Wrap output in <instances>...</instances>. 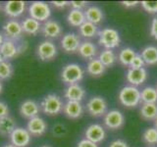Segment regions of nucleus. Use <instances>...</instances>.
Returning a JSON list of instances; mask_svg holds the SVG:
<instances>
[{"mask_svg": "<svg viewBox=\"0 0 157 147\" xmlns=\"http://www.w3.org/2000/svg\"><path fill=\"white\" fill-rule=\"evenodd\" d=\"M29 17L36 20L39 23L48 21L51 16V9L49 5L43 1H34L29 6Z\"/></svg>", "mask_w": 157, "mask_h": 147, "instance_id": "5", "label": "nucleus"}, {"mask_svg": "<svg viewBox=\"0 0 157 147\" xmlns=\"http://www.w3.org/2000/svg\"><path fill=\"white\" fill-rule=\"evenodd\" d=\"M36 54L41 61H50L57 55V47L52 41L44 40L37 45Z\"/></svg>", "mask_w": 157, "mask_h": 147, "instance_id": "6", "label": "nucleus"}, {"mask_svg": "<svg viewBox=\"0 0 157 147\" xmlns=\"http://www.w3.org/2000/svg\"><path fill=\"white\" fill-rule=\"evenodd\" d=\"M2 89H3V85H2V82L0 81V93L2 92Z\"/></svg>", "mask_w": 157, "mask_h": 147, "instance_id": "47", "label": "nucleus"}, {"mask_svg": "<svg viewBox=\"0 0 157 147\" xmlns=\"http://www.w3.org/2000/svg\"><path fill=\"white\" fill-rule=\"evenodd\" d=\"M150 34L152 37L157 39V17H155L151 22V27H150Z\"/></svg>", "mask_w": 157, "mask_h": 147, "instance_id": "39", "label": "nucleus"}, {"mask_svg": "<svg viewBox=\"0 0 157 147\" xmlns=\"http://www.w3.org/2000/svg\"><path fill=\"white\" fill-rule=\"evenodd\" d=\"M13 75V67L8 61L0 63V80H8Z\"/></svg>", "mask_w": 157, "mask_h": 147, "instance_id": "34", "label": "nucleus"}, {"mask_svg": "<svg viewBox=\"0 0 157 147\" xmlns=\"http://www.w3.org/2000/svg\"><path fill=\"white\" fill-rule=\"evenodd\" d=\"M6 116H9V109L8 106L5 104L4 102L0 101V119L1 118H4Z\"/></svg>", "mask_w": 157, "mask_h": 147, "instance_id": "40", "label": "nucleus"}, {"mask_svg": "<svg viewBox=\"0 0 157 147\" xmlns=\"http://www.w3.org/2000/svg\"><path fill=\"white\" fill-rule=\"evenodd\" d=\"M77 147H98V145L96 143H94V142L85 138V139H82L80 142H78Z\"/></svg>", "mask_w": 157, "mask_h": 147, "instance_id": "38", "label": "nucleus"}, {"mask_svg": "<svg viewBox=\"0 0 157 147\" xmlns=\"http://www.w3.org/2000/svg\"><path fill=\"white\" fill-rule=\"evenodd\" d=\"M0 8H1V4H0Z\"/></svg>", "mask_w": 157, "mask_h": 147, "instance_id": "50", "label": "nucleus"}, {"mask_svg": "<svg viewBox=\"0 0 157 147\" xmlns=\"http://www.w3.org/2000/svg\"><path fill=\"white\" fill-rule=\"evenodd\" d=\"M78 32H80L81 36L85 38H92L96 36V34L98 33L97 27L94 24L90 23L87 21H86L78 28Z\"/></svg>", "mask_w": 157, "mask_h": 147, "instance_id": "29", "label": "nucleus"}, {"mask_svg": "<svg viewBox=\"0 0 157 147\" xmlns=\"http://www.w3.org/2000/svg\"><path fill=\"white\" fill-rule=\"evenodd\" d=\"M82 68L78 64H68L63 68L61 72V80L67 85H76L77 82L81 81L83 78Z\"/></svg>", "mask_w": 157, "mask_h": 147, "instance_id": "3", "label": "nucleus"}, {"mask_svg": "<svg viewBox=\"0 0 157 147\" xmlns=\"http://www.w3.org/2000/svg\"><path fill=\"white\" fill-rule=\"evenodd\" d=\"M64 96H65L68 101L81 102L86 96V91L78 83H76V85H70L66 88Z\"/></svg>", "mask_w": 157, "mask_h": 147, "instance_id": "19", "label": "nucleus"}, {"mask_svg": "<svg viewBox=\"0 0 157 147\" xmlns=\"http://www.w3.org/2000/svg\"><path fill=\"white\" fill-rule=\"evenodd\" d=\"M26 10L25 1H8L4 5V13L10 18H18Z\"/></svg>", "mask_w": 157, "mask_h": 147, "instance_id": "16", "label": "nucleus"}, {"mask_svg": "<svg viewBox=\"0 0 157 147\" xmlns=\"http://www.w3.org/2000/svg\"><path fill=\"white\" fill-rule=\"evenodd\" d=\"M109 147H129L128 143L126 141L122 140V139H116L114 141H112Z\"/></svg>", "mask_w": 157, "mask_h": 147, "instance_id": "41", "label": "nucleus"}, {"mask_svg": "<svg viewBox=\"0 0 157 147\" xmlns=\"http://www.w3.org/2000/svg\"><path fill=\"white\" fill-rule=\"evenodd\" d=\"M144 62L142 60L141 56L139 55V54H136L135 58L132 59V63L130 64L131 69H141V68H144Z\"/></svg>", "mask_w": 157, "mask_h": 147, "instance_id": "36", "label": "nucleus"}, {"mask_svg": "<svg viewBox=\"0 0 157 147\" xmlns=\"http://www.w3.org/2000/svg\"><path fill=\"white\" fill-rule=\"evenodd\" d=\"M15 129H16V122L12 117L6 116L0 119V135L10 136Z\"/></svg>", "mask_w": 157, "mask_h": 147, "instance_id": "26", "label": "nucleus"}, {"mask_svg": "<svg viewBox=\"0 0 157 147\" xmlns=\"http://www.w3.org/2000/svg\"><path fill=\"white\" fill-rule=\"evenodd\" d=\"M41 33L47 38H57L61 36L62 28L60 24L54 20H48L41 24Z\"/></svg>", "mask_w": 157, "mask_h": 147, "instance_id": "12", "label": "nucleus"}, {"mask_svg": "<svg viewBox=\"0 0 157 147\" xmlns=\"http://www.w3.org/2000/svg\"><path fill=\"white\" fill-rule=\"evenodd\" d=\"M140 115L144 120H155L157 118V105L154 103H144L140 108Z\"/></svg>", "mask_w": 157, "mask_h": 147, "instance_id": "27", "label": "nucleus"}, {"mask_svg": "<svg viewBox=\"0 0 157 147\" xmlns=\"http://www.w3.org/2000/svg\"><path fill=\"white\" fill-rule=\"evenodd\" d=\"M39 110H40V107L33 100H26L20 106V114L24 118H27L29 120L34 117H37Z\"/></svg>", "mask_w": 157, "mask_h": 147, "instance_id": "17", "label": "nucleus"}, {"mask_svg": "<svg viewBox=\"0 0 157 147\" xmlns=\"http://www.w3.org/2000/svg\"><path fill=\"white\" fill-rule=\"evenodd\" d=\"M156 89H157V88H156Z\"/></svg>", "mask_w": 157, "mask_h": 147, "instance_id": "51", "label": "nucleus"}, {"mask_svg": "<svg viewBox=\"0 0 157 147\" xmlns=\"http://www.w3.org/2000/svg\"><path fill=\"white\" fill-rule=\"evenodd\" d=\"M63 112L70 119H78L83 113V107L81 102L67 101L63 107Z\"/></svg>", "mask_w": 157, "mask_h": 147, "instance_id": "18", "label": "nucleus"}, {"mask_svg": "<svg viewBox=\"0 0 157 147\" xmlns=\"http://www.w3.org/2000/svg\"><path fill=\"white\" fill-rule=\"evenodd\" d=\"M53 4V6L55 8L58 9H62V8H65L68 5H70V2L68 1H52L51 2Z\"/></svg>", "mask_w": 157, "mask_h": 147, "instance_id": "42", "label": "nucleus"}, {"mask_svg": "<svg viewBox=\"0 0 157 147\" xmlns=\"http://www.w3.org/2000/svg\"><path fill=\"white\" fill-rule=\"evenodd\" d=\"M81 39L74 32H68L63 36L61 39V47L66 53H75L78 52V47L81 45Z\"/></svg>", "mask_w": 157, "mask_h": 147, "instance_id": "10", "label": "nucleus"}, {"mask_svg": "<svg viewBox=\"0 0 157 147\" xmlns=\"http://www.w3.org/2000/svg\"><path fill=\"white\" fill-rule=\"evenodd\" d=\"M2 147H16V146H14L13 144L9 143V144H5V145H4V146H2Z\"/></svg>", "mask_w": 157, "mask_h": 147, "instance_id": "45", "label": "nucleus"}, {"mask_svg": "<svg viewBox=\"0 0 157 147\" xmlns=\"http://www.w3.org/2000/svg\"><path fill=\"white\" fill-rule=\"evenodd\" d=\"M122 4L127 8H131V7H136V5L139 4V2L137 1H123Z\"/></svg>", "mask_w": 157, "mask_h": 147, "instance_id": "43", "label": "nucleus"}, {"mask_svg": "<svg viewBox=\"0 0 157 147\" xmlns=\"http://www.w3.org/2000/svg\"><path fill=\"white\" fill-rule=\"evenodd\" d=\"M141 7L147 13L156 14L157 13V1H141Z\"/></svg>", "mask_w": 157, "mask_h": 147, "instance_id": "35", "label": "nucleus"}, {"mask_svg": "<svg viewBox=\"0 0 157 147\" xmlns=\"http://www.w3.org/2000/svg\"><path fill=\"white\" fill-rule=\"evenodd\" d=\"M70 6L75 10H81V11H82V9H85L87 6V2H86V1H71Z\"/></svg>", "mask_w": 157, "mask_h": 147, "instance_id": "37", "label": "nucleus"}, {"mask_svg": "<svg viewBox=\"0 0 157 147\" xmlns=\"http://www.w3.org/2000/svg\"><path fill=\"white\" fill-rule=\"evenodd\" d=\"M41 111L48 116H56L63 111V101L60 96L55 93H50L43 98L40 103Z\"/></svg>", "mask_w": 157, "mask_h": 147, "instance_id": "1", "label": "nucleus"}, {"mask_svg": "<svg viewBox=\"0 0 157 147\" xmlns=\"http://www.w3.org/2000/svg\"><path fill=\"white\" fill-rule=\"evenodd\" d=\"M98 60L104 65L105 68L111 67L112 65H114L116 61V55L112 49H104V50L100 52Z\"/></svg>", "mask_w": 157, "mask_h": 147, "instance_id": "31", "label": "nucleus"}, {"mask_svg": "<svg viewBox=\"0 0 157 147\" xmlns=\"http://www.w3.org/2000/svg\"><path fill=\"white\" fill-rule=\"evenodd\" d=\"M32 139V135L27 129L24 127H16L11 134H10V141L11 144L16 147H26L29 144Z\"/></svg>", "mask_w": 157, "mask_h": 147, "instance_id": "7", "label": "nucleus"}, {"mask_svg": "<svg viewBox=\"0 0 157 147\" xmlns=\"http://www.w3.org/2000/svg\"><path fill=\"white\" fill-rule=\"evenodd\" d=\"M126 78L128 82L132 86H139L142 85L147 78V72L144 68L141 69H129L127 72Z\"/></svg>", "mask_w": 157, "mask_h": 147, "instance_id": "13", "label": "nucleus"}, {"mask_svg": "<svg viewBox=\"0 0 157 147\" xmlns=\"http://www.w3.org/2000/svg\"><path fill=\"white\" fill-rule=\"evenodd\" d=\"M142 138L149 145L157 144V130L155 127H148L142 134Z\"/></svg>", "mask_w": 157, "mask_h": 147, "instance_id": "33", "label": "nucleus"}, {"mask_svg": "<svg viewBox=\"0 0 157 147\" xmlns=\"http://www.w3.org/2000/svg\"><path fill=\"white\" fill-rule=\"evenodd\" d=\"M140 56L144 64L149 66H153L157 64V47L155 46H146L142 49Z\"/></svg>", "mask_w": 157, "mask_h": 147, "instance_id": "25", "label": "nucleus"}, {"mask_svg": "<svg viewBox=\"0 0 157 147\" xmlns=\"http://www.w3.org/2000/svg\"><path fill=\"white\" fill-rule=\"evenodd\" d=\"M40 147H51V146H49V145H42V146H40Z\"/></svg>", "mask_w": 157, "mask_h": 147, "instance_id": "49", "label": "nucleus"}, {"mask_svg": "<svg viewBox=\"0 0 157 147\" xmlns=\"http://www.w3.org/2000/svg\"><path fill=\"white\" fill-rule=\"evenodd\" d=\"M98 42L101 46L105 47V49H113L120 45L121 38L118 31L107 28H103L98 32Z\"/></svg>", "mask_w": 157, "mask_h": 147, "instance_id": "4", "label": "nucleus"}, {"mask_svg": "<svg viewBox=\"0 0 157 147\" xmlns=\"http://www.w3.org/2000/svg\"><path fill=\"white\" fill-rule=\"evenodd\" d=\"M23 32L31 34V36H36L41 29V24L36 20L31 17H28L21 23Z\"/></svg>", "mask_w": 157, "mask_h": 147, "instance_id": "23", "label": "nucleus"}, {"mask_svg": "<svg viewBox=\"0 0 157 147\" xmlns=\"http://www.w3.org/2000/svg\"><path fill=\"white\" fill-rule=\"evenodd\" d=\"M78 54L82 57L83 59H86V60H91V59H94V57L97 54V47L95 46L94 43H92L91 41H82L81 43L80 47H78Z\"/></svg>", "mask_w": 157, "mask_h": 147, "instance_id": "22", "label": "nucleus"}, {"mask_svg": "<svg viewBox=\"0 0 157 147\" xmlns=\"http://www.w3.org/2000/svg\"><path fill=\"white\" fill-rule=\"evenodd\" d=\"M125 117L119 110H111L104 116V125L110 130H118L124 125Z\"/></svg>", "mask_w": 157, "mask_h": 147, "instance_id": "11", "label": "nucleus"}, {"mask_svg": "<svg viewBox=\"0 0 157 147\" xmlns=\"http://www.w3.org/2000/svg\"><path fill=\"white\" fill-rule=\"evenodd\" d=\"M27 130L32 136H40L47 130V125L42 118L37 116L29 120Z\"/></svg>", "mask_w": 157, "mask_h": 147, "instance_id": "14", "label": "nucleus"}, {"mask_svg": "<svg viewBox=\"0 0 157 147\" xmlns=\"http://www.w3.org/2000/svg\"><path fill=\"white\" fill-rule=\"evenodd\" d=\"M2 29L4 36L7 37L6 39H9V40H17L23 34L22 24L16 20H9V21H7L4 24Z\"/></svg>", "mask_w": 157, "mask_h": 147, "instance_id": "9", "label": "nucleus"}, {"mask_svg": "<svg viewBox=\"0 0 157 147\" xmlns=\"http://www.w3.org/2000/svg\"><path fill=\"white\" fill-rule=\"evenodd\" d=\"M119 100L121 104L126 107H136L141 101L140 90L136 86H124L119 92Z\"/></svg>", "mask_w": 157, "mask_h": 147, "instance_id": "2", "label": "nucleus"}, {"mask_svg": "<svg viewBox=\"0 0 157 147\" xmlns=\"http://www.w3.org/2000/svg\"><path fill=\"white\" fill-rule=\"evenodd\" d=\"M140 100L144 103H154L157 102V89L152 86H146L140 91Z\"/></svg>", "mask_w": 157, "mask_h": 147, "instance_id": "30", "label": "nucleus"}, {"mask_svg": "<svg viewBox=\"0 0 157 147\" xmlns=\"http://www.w3.org/2000/svg\"><path fill=\"white\" fill-rule=\"evenodd\" d=\"M4 40H5V39H4V36H3L1 32H0V47H1V45L3 44Z\"/></svg>", "mask_w": 157, "mask_h": 147, "instance_id": "44", "label": "nucleus"}, {"mask_svg": "<svg viewBox=\"0 0 157 147\" xmlns=\"http://www.w3.org/2000/svg\"><path fill=\"white\" fill-rule=\"evenodd\" d=\"M154 126H155L154 127H155V129L157 130V118H156V119L154 120Z\"/></svg>", "mask_w": 157, "mask_h": 147, "instance_id": "48", "label": "nucleus"}, {"mask_svg": "<svg viewBox=\"0 0 157 147\" xmlns=\"http://www.w3.org/2000/svg\"><path fill=\"white\" fill-rule=\"evenodd\" d=\"M3 61H5V60H4V58H3V56H2V54L0 53V63L3 62Z\"/></svg>", "mask_w": 157, "mask_h": 147, "instance_id": "46", "label": "nucleus"}, {"mask_svg": "<svg viewBox=\"0 0 157 147\" xmlns=\"http://www.w3.org/2000/svg\"><path fill=\"white\" fill-rule=\"evenodd\" d=\"M86 70L90 76L97 77V76H101L105 72V67L98 59L94 58L90 60V62L87 63Z\"/></svg>", "mask_w": 157, "mask_h": 147, "instance_id": "28", "label": "nucleus"}, {"mask_svg": "<svg viewBox=\"0 0 157 147\" xmlns=\"http://www.w3.org/2000/svg\"><path fill=\"white\" fill-rule=\"evenodd\" d=\"M67 22L72 27L80 28L86 22L85 13H83V11H81V10L72 9L67 16Z\"/></svg>", "mask_w": 157, "mask_h": 147, "instance_id": "24", "label": "nucleus"}, {"mask_svg": "<svg viewBox=\"0 0 157 147\" xmlns=\"http://www.w3.org/2000/svg\"><path fill=\"white\" fill-rule=\"evenodd\" d=\"M136 55V53L135 52L134 49H132L130 47H127L122 49L119 53V56H118V59H119L120 63L124 66H130V64L132 63V59L135 58V56Z\"/></svg>", "mask_w": 157, "mask_h": 147, "instance_id": "32", "label": "nucleus"}, {"mask_svg": "<svg viewBox=\"0 0 157 147\" xmlns=\"http://www.w3.org/2000/svg\"><path fill=\"white\" fill-rule=\"evenodd\" d=\"M85 17H86V21L94 24L95 26L98 24H100L103 21V18H104V15L100 8H98L97 6H90L87 7L85 11Z\"/></svg>", "mask_w": 157, "mask_h": 147, "instance_id": "21", "label": "nucleus"}, {"mask_svg": "<svg viewBox=\"0 0 157 147\" xmlns=\"http://www.w3.org/2000/svg\"><path fill=\"white\" fill-rule=\"evenodd\" d=\"M86 109L92 117H100L105 114L107 110V103L104 98L94 96L87 101Z\"/></svg>", "mask_w": 157, "mask_h": 147, "instance_id": "8", "label": "nucleus"}, {"mask_svg": "<svg viewBox=\"0 0 157 147\" xmlns=\"http://www.w3.org/2000/svg\"><path fill=\"white\" fill-rule=\"evenodd\" d=\"M19 46L15 43L13 40H9V39H5L3 44L0 47V53L2 54V56L5 59H12L16 57L19 54Z\"/></svg>", "mask_w": 157, "mask_h": 147, "instance_id": "20", "label": "nucleus"}, {"mask_svg": "<svg viewBox=\"0 0 157 147\" xmlns=\"http://www.w3.org/2000/svg\"><path fill=\"white\" fill-rule=\"evenodd\" d=\"M85 135L86 139L97 144L105 138L106 132L102 126L98 124H92L90 126H87V129L86 130L85 132Z\"/></svg>", "mask_w": 157, "mask_h": 147, "instance_id": "15", "label": "nucleus"}]
</instances>
